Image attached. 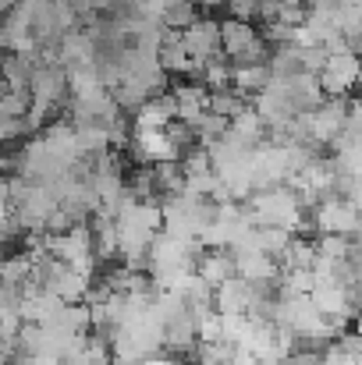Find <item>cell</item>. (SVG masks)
I'll list each match as a JSON object with an SVG mask.
<instances>
[{
    "label": "cell",
    "mask_w": 362,
    "mask_h": 365,
    "mask_svg": "<svg viewBox=\"0 0 362 365\" xmlns=\"http://www.w3.org/2000/svg\"><path fill=\"white\" fill-rule=\"evenodd\" d=\"M245 210H248L256 227H277V231H288V235H295L309 224V206L291 185L256 192L245 202Z\"/></svg>",
    "instance_id": "1"
},
{
    "label": "cell",
    "mask_w": 362,
    "mask_h": 365,
    "mask_svg": "<svg viewBox=\"0 0 362 365\" xmlns=\"http://www.w3.org/2000/svg\"><path fill=\"white\" fill-rule=\"evenodd\" d=\"M309 224L320 231V238H348L352 242L356 235H362V210H356L341 195H331L320 206H313Z\"/></svg>",
    "instance_id": "2"
},
{
    "label": "cell",
    "mask_w": 362,
    "mask_h": 365,
    "mask_svg": "<svg viewBox=\"0 0 362 365\" xmlns=\"http://www.w3.org/2000/svg\"><path fill=\"white\" fill-rule=\"evenodd\" d=\"M320 86H323L327 100H345L356 86H362V57L356 50L334 53L327 61V68L320 71Z\"/></svg>",
    "instance_id": "3"
},
{
    "label": "cell",
    "mask_w": 362,
    "mask_h": 365,
    "mask_svg": "<svg viewBox=\"0 0 362 365\" xmlns=\"http://www.w3.org/2000/svg\"><path fill=\"white\" fill-rule=\"evenodd\" d=\"M302 121H306V131H309L313 145H334L348 131V107L341 100H327L313 114H306Z\"/></svg>",
    "instance_id": "4"
},
{
    "label": "cell",
    "mask_w": 362,
    "mask_h": 365,
    "mask_svg": "<svg viewBox=\"0 0 362 365\" xmlns=\"http://www.w3.org/2000/svg\"><path fill=\"white\" fill-rule=\"evenodd\" d=\"M181 39H185V50H188V57L196 61V68H203L206 61H213V57L224 53V21L199 18V21H192V25L181 32Z\"/></svg>",
    "instance_id": "5"
},
{
    "label": "cell",
    "mask_w": 362,
    "mask_h": 365,
    "mask_svg": "<svg viewBox=\"0 0 362 365\" xmlns=\"http://www.w3.org/2000/svg\"><path fill=\"white\" fill-rule=\"evenodd\" d=\"M259 298V287L248 284L245 277H231L228 284L217 287V298H213V309L224 312V316H248L252 305Z\"/></svg>",
    "instance_id": "6"
},
{
    "label": "cell",
    "mask_w": 362,
    "mask_h": 365,
    "mask_svg": "<svg viewBox=\"0 0 362 365\" xmlns=\"http://www.w3.org/2000/svg\"><path fill=\"white\" fill-rule=\"evenodd\" d=\"M174 100H178V121L188 124L192 131H196L199 121L210 114V89L199 86V82L178 86V89H174Z\"/></svg>",
    "instance_id": "7"
},
{
    "label": "cell",
    "mask_w": 362,
    "mask_h": 365,
    "mask_svg": "<svg viewBox=\"0 0 362 365\" xmlns=\"http://www.w3.org/2000/svg\"><path fill=\"white\" fill-rule=\"evenodd\" d=\"M196 273H199L210 287L228 284L231 277H238L235 252H228V248H206V252H203V259H199V266H196Z\"/></svg>",
    "instance_id": "8"
},
{
    "label": "cell",
    "mask_w": 362,
    "mask_h": 365,
    "mask_svg": "<svg viewBox=\"0 0 362 365\" xmlns=\"http://www.w3.org/2000/svg\"><path fill=\"white\" fill-rule=\"evenodd\" d=\"M224 7H228V18H235V21L256 25V18H263V4L259 0H228Z\"/></svg>",
    "instance_id": "9"
},
{
    "label": "cell",
    "mask_w": 362,
    "mask_h": 365,
    "mask_svg": "<svg viewBox=\"0 0 362 365\" xmlns=\"http://www.w3.org/2000/svg\"><path fill=\"white\" fill-rule=\"evenodd\" d=\"M281 365H323V362H320V355H313V351H291Z\"/></svg>",
    "instance_id": "10"
}]
</instances>
